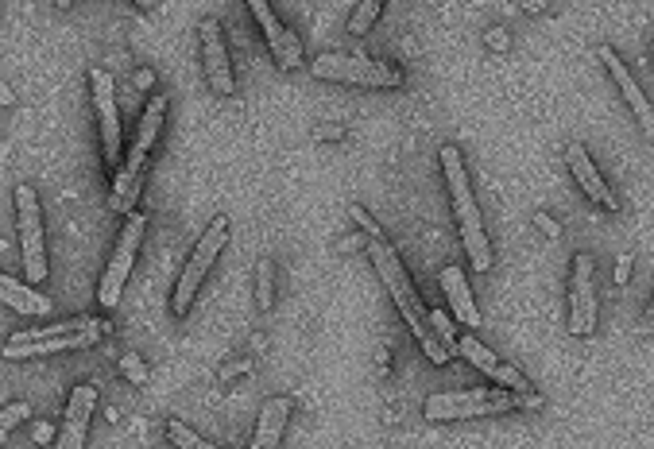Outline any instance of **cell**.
<instances>
[{
	"label": "cell",
	"mask_w": 654,
	"mask_h": 449,
	"mask_svg": "<svg viewBox=\"0 0 654 449\" xmlns=\"http://www.w3.org/2000/svg\"><path fill=\"white\" fill-rule=\"evenodd\" d=\"M364 248H368V256H372V268L380 271L384 287L391 291L395 306H399V314H403L407 330L415 333V341L422 345V353L434 360V364H446L449 349L438 341V333H434V326H430V310H426L422 299H418L415 283H411V271L403 268V260L395 256V248H391L384 237H368Z\"/></svg>",
	"instance_id": "6da1fadb"
},
{
	"label": "cell",
	"mask_w": 654,
	"mask_h": 449,
	"mask_svg": "<svg viewBox=\"0 0 654 449\" xmlns=\"http://www.w3.org/2000/svg\"><path fill=\"white\" fill-rule=\"evenodd\" d=\"M442 159V175H446V190L453 198V213H457V233L465 240V252H469V264L476 271L492 268V244H488V233H484V221H480V210H476L473 186H469V171H465V155L457 144H446L438 151Z\"/></svg>",
	"instance_id": "7a4b0ae2"
},
{
	"label": "cell",
	"mask_w": 654,
	"mask_h": 449,
	"mask_svg": "<svg viewBox=\"0 0 654 449\" xmlns=\"http://www.w3.org/2000/svg\"><path fill=\"white\" fill-rule=\"evenodd\" d=\"M542 407L538 391H511V388H476V391H438L426 399L422 415L430 422H457V419H484L500 411H527Z\"/></svg>",
	"instance_id": "3957f363"
},
{
	"label": "cell",
	"mask_w": 654,
	"mask_h": 449,
	"mask_svg": "<svg viewBox=\"0 0 654 449\" xmlns=\"http://www.w3.org/2000/svg\"><path fill=\"white\" fill-rule=\"evenodd\" d=\"M163 120H167V97L155 93L148 101V109H144V117H140V128H136L132 144L124 151V163L117 167V179H113V198H109V206L117 213H132L140 190H144V171H148L155 136L163 132Z\"/></svg>",
	"instance_id": "277c9868"
},
{
	"label": "cell",
	"mask_w": 654,
	"mask_h": 449,
	"mask_svg": "<svg viewBox=\"0 0 654 449\" xmlns=\"http://www.w3.org/2000/svg\"><path fill=\"white\" fill-rule=\"evenodd\" d=\"M109 333L105 322L97 318H62L55 326L43 330H20L12 333L0 349L4 360H28V357H51V353H74V349H90Z\"/></svg>",
	"instance_id": "5b68a950"
},
{
	"label": "cell",
	"mask_w": 654,
	"mask_h": 449,
	"mask_svg": "<svg viewBox=\"0 0 654 449\" xmlns=\"http://www.w3.org/2000/svg\"><path fill=\"white\" fill-rule=\"evenodd\" d=\"M310 74L322 82H345V86H364V90L403 86V70L395 62L364 59V55H318L310 59Z\"/></svg>",
	"instance_id": "8992f818"
},
{
	"label": "cell",
	"mask_w": 654,
	"mask_h": 449,
	"mask_svg": "<svg viewBox=\"0 0 654 449\" xmlns=\"http://www.w3.org/2000/svg\"><path fill=\"white\" fill-rule=\"evenodd\" d=\"M144 233H148V217H144V213H128L117 244H113V256H109V264H105V275H101V283H97V302H101L105 310H113L120 302V295H124V283H128V271L136 264V252H140V244H144Z\"/></svg>",
	"instance_id": "52a82bcc"
},
{
	"label": "cell",
	"mask_w": 654,
	"mask_h": 449,
	"mask_svg": "<svg viewBox=\"0 0 654 449\" xmlns=\"http://www.w3.org/2000/svg\"><path fill=\"white\" fill-rule=\"evenodd\" d=\"M225 244H229V221H225V217H213V221L206 225V233L198 237V244H194V252H190V260H186V268H182V275H179L175 302H171L179 318H186V310H190V302H194V295H198L202 279L209 275L213 260L221 256Z\"/></svg>",
	"instance_id": "ba28073f"
},
{
	"label": "cell",
	"mask_w": 654,
	"mask_h": 449,
	"mask_svg": "<svg viewBox=\"0 0 654 449\" xmlns=\"http://www.w3.org/2000/svg\"><path fill=\"white\" fill-rule=\"evenodd\" d=\"M16 221H20V256L28 283L47 279V244H43V210H39V194L28 182L16 186Z\"/></svg>",
	"instance_id": "9c48e42d"
},
{
	"label": "cell",
	"mask_w": 654,
	"mask_h": 449,
	"mask_svg": "<svg viewBox=\"0 0 654 449\" xmlns=\"http://www.w3.org/2000/svg\"><path fill=\"white\" fill-rule=\"evenodd\" d=\"M90 90L93 109H97V124H101V151L105 163L120 167V109H117V82L109 70H90Z\"/></svg>",
	"instance_id": "30bf717a"
},
{
	"label": "cell",
	"mask_w": 654,
	"mask_h": 449,
	"mask_svg": "<svg viewBox=\"0 0 654 449\" xmlns=\"http://www.w3.org/2000/svg\"><path fill=\"white\" fill-rule=\"evenodd\" d=\"M596 326V291H593V260L585 252L573 256L569 271V333L589 337Z\"/></svg>",
	"instance_id": "8fae6325"
},
{
	"label": "cell",
	"mask_w": 654,
	"mask_h": 449,
	"mask_svg": "<svg viewBox=\"0 0 654 449\" xmlns=\"http://www.w3.org/2000/svg\"><path fill=\"white\" fill-rule=\"evenodd\" d=\"M198 35H202V66H206V78L217 97H233L237 93V78H233V66H229V51H225V35H221V24L206 16L198 24Z\"/></svg>",
	"instance_id": "7c38bea8"
},
{
	"label": "cell",
	"mask_w": 654,
	"mask_h": 449,
	"mask_svg": "<svg viewBox=\"0 0 654 449\" xmlns=\"http://www.w3.org/2000/svg\"><path fill=\"white\" fill-rule=\"evenodd\" d=\"M453 353H457V357H465V360H469V364H473L476 372H484L488 380H496V388L531 391V384L523 380V372H515L511 364H504V360H496V353H492V349H484V341H480V337H473V333H465V337H457V341H453Z\"/></svg>",
	"instance_id": "4fadbf2b"
},
{
	"label": "cell",
	"mask_w": 654,
	"mask_h": 449,
	"mask_svg": "<svg viewBox=\"0 0 654 449\" xmlns=\"http://www.w3.org/2000/svg\"><path fill=\"white\" fill-rule=\"evenodd\" d=\"M244 4L252 8L256 24L264 28V39H268V47H271V59L279 62L283 70H298V66H302V43L295 39V31L279 24V16L271 12L268 0H244Z\"/></svg>",
	"instance_id": "5bb4252c"
},
{
	"label": "cell",
	"mask_w": 654,
	"mask_h": 449,
	"mask_svg": "<svg viewBox=\"0 0 654 449\" xmlns=\"http://www.w3.org/2000/svg\"><path fill=\"white\" fill-rule=\"evenodd\" d=\"M93 407H97V388H93V384H78V388L70 391L55 449H86V434H90Z\"/></svg>",
	"instance_id": "9a60e30c"
},
{
	"label": "cell",
	"mask_w": 654,
	"mask_h": 449,
	"mask_svg": "<svg viewBox=\"0 0 654 449\" xmlns=\"http://www.w3.org/2000/svg\"><path fill=\"white\" fill-rule=\"evenodd\" d=\"M596 59L604 62V70H608V74H612V82L620 86V93H624V101H627V109H631V113H635V120H639V128H643V132H651V128H654L651 101H647L643 86L631 78V70H627L624 62H620V55H616L612 47H600V51H596Z\"/></svg>",
	"instance_id": "2e32d148"
},
{
	"label": "cell",
	"mask_w": 654,
	"mask_h": 449,
	"mask_svg": "<svg viewBox=\"0 0 654 449\" xmlns=\"http://www.w3.org/2000/svg\"><path fill=\"white\" fill-rule=\"evenodd\" d=\"M565 163H569V171H573L577 186L589 194V202H596L600 210H620V198L608 190V182L600 179L593 155L581 148V144H569V148H565Z\"/></svg>",
	"instance_id": "e0dca14e"
},
{
	"label": "cell",
	"mask_w": 654,
	"mask_h": 449,
	"mask_svg": "<svg viewBox=\"0 0 654 449\" xmlns=\"http://www.w3.org/2000/svg\"><path fill=\"white\" fill-rule=\"evenodd\" d=\"M291 411H295V403L287 399V395H275L264 403V411H260V419H256V434H252V442L248 449H279L283 442V430H287V419H291Z\"/></svg>",
	"instance_id": "ac0fdd59"
},
{
	"label": "cell",
	"mask_w": 654,
	"mask_h": 449,
	"mask_svg": "<svg viewBox=\"0 0 654 449\" xmlns=\"http://www.w3.org/2000/svg\"><path fill=\"white\" fill-rule=\"evenodd\" d=\"M442 291H446L449 299V310H453V318L457 322H465L469 330H480V310H476L473 302V291H469V283H465V271L461 268H442Z\"/></svg>",
	"instance_id": "d6986e66"
},
{
	"label": "cell",
	"mask_w": 654,
	"mask_h": 449,
	"mask_svg": "<svg viewBox=\"0 0 654 449\" xmlns=\"http://www.w3.org/2000/svg\"><path fill=\"white\" fill-rule=\"evenodd\" d=\"M0 302L4 306H12L16 314H51L55 306H51V299L47 295H39L31 283H20V279H12V275H4L0 271Z\"/></svg>",
	"instance_id": "ffe728a7"
},
{
	"label": "cell",
	"mask_w": 654,
	"mask_h": 449,
	"mask_svg": "<svg viewBox=\"0 0 654 449\" xmlns=\"http://www.w3.org/2000/svg\"><path fill=\"white\" fill-rule=\"evenodd\" d=\"M271 302H275V264L264 256V260L256 264V306H260V310H271Z\"/></svg>",
	"instance_id": "44dd1931"
},
{
	"label": "cell",
	"mask_w": 654,
	"mask_h": 449,
	"mask_svg": "<svg viewBox=\"0 0 654 449\" xmlns=\"http://www.w3.org/2000/svg\"><path fill=\"white\" fill-rule=\"evenodd\" d=\"M167 438H171V442H175L179 449H217L213 442H206L198 430H190V426H186V422H179V419L167 422Z\"/></svg>",
	"instance_id": "7402d4cb"
},
{
	"label": "cell",
	"mask_w": 654,
	"mask_h": 449,
	"mask_svg": "<svg viewBox=\"0 0 654 449\" xmlns=\"http://www.w3.org/2000/svg\"><path fill=\"white\" fill-rule=\"evenodd\" d=\"M380 8H384V0H360L357 12L349 16V31H353V35H368L372 24L380 20Z\"/></svg>",
	"instance_id": "603a6c76"
},
{
	"label": "cell",
	"mask_w": 654,
	"mask_h": 449,
	"mask_svg": "<svg viewBox=\"0 0 654 449\" xmlns=\"http://www.w3.org/2000/svg\"><path fill=\"white\" fill-rule=\"evenodd\" d=\"M24 419H31V407L24 403V399H16V403H8L4 411H0V442L20 426Z\"/></svg>",
	"instance_id": "cb8c5ba5"
},
{
	"label": "cell",
	"mask_w": 654,
	"mask_h": 449,
	"mask_svg": "<svg viewBox=\"0 0 654 449\" xmlns=\"http://www.w3.org/2000/svg\"><path fill=\"white\" fill-rule=\"evenodd\" d=\"M120 372H124V376H128L132 384H140V388H144V384L151 380L148 364L136 357V353H124V357H120Z\"/></svg>",
	"instance_id": "d4e9b609"
},
{
	"label": "cell",
	"mask_w": 654,
	"mask_h": 449,
	"mask_svg": "<svg viewBox=\"0 0 654 449\" xmlns=\"http://www.w3.org/2000/svg\"><path fill=\"white\" fill-rule=\"evenodd\" d=\"M430 326H434V333H438V341L449 349V357H453V341H457V330H453V322H449V314H442V310H430Z\"/></svg>",
	"instance_id": "484cf974"
},
{
	"label": "cell",
	"mask_w": 654,
	"mask_h": 449,
	"mask_svg": "<svg viewBox=\"0 0 654 449\" xmlns=\"http://www.w3.org/2000/svg\"><path fill=\"white\" fill-rule=\"evenodd\" d=\"M349 217L360 225V233H368V237H380V225L372 221V213L364 210V206H349Z\"/></svg>",
	"instance_id": "4316f807"
},
{
	"label": "cell",
	"mask_w": 654,
	"mask_h": 449,
	"mask_svg": "<svg viewBox=\"0 0 654 449\" xmlns=\"http://www.w3.org/2000/svg\"><path fill=\"white\" fill-rule=\"evenodd\" d=\"M244 372H252V360H229V364L217 368V380H233V376H244Z\"/></svg>",
	"instance_id": "83f0119b"
},
{
	"label": "cell",
	"mask_w": 654,
	"mask_h": 449,
	"mask_svg": "<svg viewBox=\"0 0 654 449\" xmlns=\"http://www.w3.org/2000/svg\"><path fill=\"white\" fill-rule=\"evenodd\" d=\"M535 225H538V229H542V233H546V237H550V240H558V237H562V225H558V221H554L550 213H542V210H538V213H535Z\"/></svg>",
	"instance_id": "f1b7e54d"
},
{
	"label": "cell",
	"mask_w": 654,
	"mask_h": 449,
	"mask_svg": "<svg viewBox=\"0 0 654 449\" xmlns=\"http://www.w3.org/2000/svg\"><path fill=\"white\" fill-rule=\"evenodd\" d=\"M310 136H314V140H345V128H341V124H318Z\"/></svg>",
	"instance_id": "f546056e"
},
{
	"label": "cell",
	"mask_w": 654,
	"mask_h": 449,
	"mask_svg": "<svg viewBox=\"0 0 654 449\" xmlns=\"http://www.w3.org/2000/svg\"><path fill=\"white\" fill-rule=\"evenodd\" d=\"M484 43H488L492 51H507V31L504 28H492L488 35H484Z\"/></svg>",
	"instance_id": "4dcf8cb0"
},
{
	"label": "cell",
	"mask_w": 654,
	"mask_h": 449,
	"mask_svg": "<svg viewBox=\"0 0 654 449\" xmlns=\"http://www.w3.org/2000/svg\"><path fill=\"white\" fill-rule=\"evenodd\" d=\"M368 244V233H357V237H341V252H357Z\"/></svg>",
	"instance_id": "1f68e13d"
},
{
	"label": "cell",
	"mask_w": 654,
	"mask_h": 449,
	"mask_svg": "<svg viewBox=\"0 0 654 449\" xmlns=\"http://www.w3.org/2000/svg\"><path fill=\"white\" fill-rule=\"evenodd\" d=\"M627 279H631V256H620V264H616V283L624 287Z\"/></svg>",
	"instance_id": "d6a6232c"
},
{
	"label": "cell",
	"mask_w": 654,
	"mask_h": 449,
	"mask_svg": "<svg viewBox=\"0 0 654 449\" xmlns=\"http://www.w3.org/2000/svg\"><path fill=\"white\" fill-rule=\"evenodd\" d=\"M51 438H55V426L39 422V426H35V442H51Z\"/></svg>",
	"instance_id": "836d02e7"
},
{
	"label": "cell",
	"mask_w": 654,
	"mask_h": 449,
	"mask_svg": "<svg viewBox=\"0 0 654 449\" xmlns=\"http://www.w3.org/2000/svg\"><path fill=\"white\" fill-rule=\"evenodd\" d=\"M151 82H155V74H151V70H140V74H136V86H140V90H148Z\"/></svg>",
	"instance_id": "e575fe53"
},
{
	"label": "cell",
	"mask_w": 654,
	"mask_h": 449,
	"mask_svg": "<svg viewBox=\"0 0 654 449\" xmlns=\"http://www.w3.org/2000/svg\"><path fill=\"white\" fill-rule=\"evenodd\" d=\"M376 364H380V372L387 376V368H391V353H387V349H380V353H376Z\"/></svg>",
	"instance_id": "d590c367"
},
{
	"label": "cell",
	"mask_w": 654,
	"mask_h": 449,
	"mask_svg": "<svg viewBox=\"0 0 654 449\" xmlns=\"http://www.w3.org/2000/svg\"><path fill=\"white\" fill-rule=\"evenodd\" d=\"M0 105H12V90L8 86H0Z\"/></svg>",
	"instance_id": "8d00e7d4"
},
{
	"label": "cell",
	"mask_w": 654,
	"mask_h": 449,
	"mask_svg": "<svg viewBox=\"0 0 654 449\" xmlns=\"http://www.w3.org/2000/svg\"><path fill=\"white\" fill-rule=\"evenodd\" d=\"M542 4H546V0H527V12H542Z\"/></svg>",
	"instance_id": "74e56055"
},
{
	"label": "cell",
	"mask_w": 654,
	"mask_h": 449,
	"mask_svg": "<svg viewBox=\"0 0 654 449\" xmlns=\"http://www.w3.org/2000/svg\"><path fill=\"white\" fill-rule=\"evenodd\" d=\"M55 4H59V8H70V4H74V0H55Z\"/></svg>",
	"instance_id": "f35d334b"
},
{
	"label": "cell",
	"mask_w": 654,
	"mask_h": 449,
	"mask_svg": "<svg viewBox=\"0 0 654 449\" xmlns=\"http://www.w3.org/2000/svg\"><path fill=\"white\" fill-rule=\"evenodd\" d=\"M136 4H140V8H151V0H136Z\"/></svg>",
	"instance_id": "ab89813d"
}]
</instances>
